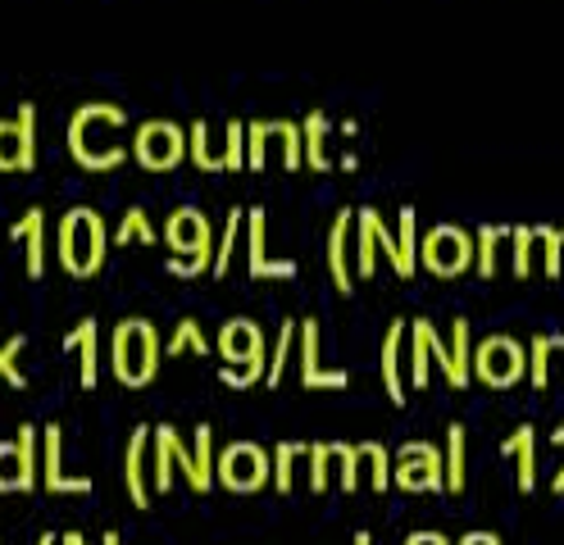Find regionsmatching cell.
<instances>
[{"mask_svg":"<svg viewBox=\"0 0 564 545\" xmlns=\"http://www.w3.org/2000/svg\"><path fill=\"white\" fill-rule=\"evenodd\" d=\"M68 155L78 160V168L87 173H110L128 160V109L115 100H87L74 109L68 119Z\"/></svg>","mask_w":564,"mask_h":545,"instance_id":"obj_1","label":"cell"},{"mask_svg":"<svg viewBox=\"0 0 564 545\" xmlns=\"http://www.w3.org/2000/svg\"><path fill=\"white\" fill-rule=\"evenodd\" d=\"M164 246L173 250L164 269L173 277H200L215 273V254H219V237L209 228V214L200 205H178L164 218Z\"/></svg>","mask_w":564,"mask_h":545,"instance_id":"obj_2","label":"cell"},{"mask_svg":"<svg viewBox=\"0 0 564 545\" xmlns=\"http://www.w3.org/2000/svg\"><path fill=\"white\" fill-rule=\"evenodd\" d=\"M105 250H110V228H105L100 209L91 205H74L59 214V228H55V254H59V269L74 273V277H91L105 264Z\"/></svg>","mask_w":564,"mask_h":545,"instance_id":"obj_3","label":"cell"},{"mask_svg":"<svg viewBox=\"0 0 564 545\" xmlns=\"http://www.w3.org/2000/svg\"><path fill=\"white\" fill-rule=\"evenodd\" d=\"M110 369L123 386H147L160 373V333L151 318L128 314L110 333Z\"/></svg>","mask_w":564,"mask_h":545,"instance_id":"obj_4","label":"cell"},{"mask_svg":"<svg viewBox=\"0 0 564 545\" xmlns=\"http://www.w3.org/2000/svg\"><path fill=\"white\" fill-rule=\"evenodd\" d=\"M474 260H478V241L460 224H437L419 241V264L433 277H460L474 269Z\"/></svg>","mask_w":564,"mask_h":545,"instance_id":"obj_5","label":"cell"},{"mask_svg":"<svg viewBox=\"0 0 564 545\" xmlns=\"http://www.w3.org/2000/svg\"><path fill=\"white\" fill-rule=\"evenodd\" d=\"M474 378L491 391H510L514 382L528 378V346L519 337L491 333L474 346Z\"/></svg>","mask_w":564,"mask_h":545,"instance_id":"obj_6","label":"cell"},{"mask_svg":"<svg viewBox=\"0 0 564 545\" xmlns=\"http://www.w3.org/2000/svg\"><path fill=\"white\" fill-rule=\"evenodd\" d=\"M132 160L151 173H169L187 160V128L173 119H147L132 132Z\"/></svg>","mask_w":564,"mask_h":545,"instance_id":"obj_7","label":"cell"},{"mask_svg":"<svg viewBox=\"0 0 564 545\" xmlns=\"http://www.w3.org/2000/svg\"><path fill=\"white\" fill-rule=\"evenodd\" d=\"M215 482L228 487V491H237V495L260 491V487L273 482V459H269V450L256 446V442H232V446H224L219 459H215Z\"/></svg>","mask_w":564,"mask_h":545,"instance_id":"obj_8","label":"cell"},{"mask_svg":"<svg viewBox=\"0 0 564 545\" xmlns=\"http://www.w3.org/2000/svg\"><path fill=\"white\" fill-rule=\"evenodd\" d=\"M42 482V427L23 423L19 442H0V491H32Z\"/></svg>","mask_w":564,"mask_h":545,"instance_id":"obj_9","label":"cell"},{"mask_svg":"<svg viewBox=\"0 0 564 545\" xmlns=\"http://www.w3.org/2000/svg\"><path fill=\"white\" fill-rule=\"evenodd\" d=\"M392 487H401V491H446V455L433 442H405L397 450Z\"/></svg>","mask_w":564,"mask_h":545,"instance_id":"obj_10","label":"cell"},{"mask_svg":"<svg viewBox=\"0 0 564 545\" xmlns=\"http://www.w3.org/2000/svg\"><path fill=\"white\" fill-rule=\"evenodd\" d=\"M433 363L442 369V378L455 386V391H465L474 382V327L465 314H455L451 327H446V337L433 333Z\"/></svg>","mask_w":564,"mask_h":545,"instance_id":"obj_11","label":"cell"},{"mask_svg":"<svg viewBox=\"0 0 564 545\" xmlns=\"http://www.w3.org/2000/svg\"><path fill=\"white\" fill-rule=\"evenodd\" d=\"M410 318H392L387 323V333H382V386H387V400L392 405H405V395H410Z\"/></svg>","mask_w":564,"mask_h":545,"instance_id":"obj_12","label":"cell"},{"mask_svg":"<svg viewBox=\"0 0 564 545\" xmlns=\"http://www.w3.org/2000/svg\"><path fill=\"white\" fill-rule=\"evenodd\" d=\"M328 273L341 296L356 291V209H337L328 228Z\"/></svg>","mask_w":564,"mask_h":545,"instance_id":"obj_13","label":"cell"},{"mask_svg":"<svg viewBox=\"0 0 564 545\" xmlns=\"http://www.w3.org/2000/svg\"><path fill=\"white\" fill-rule=\"evenodd\" d=\"M151 427L155 423H137L128 432V450H123V482H128V495L137 509H147L151 491H155V482H151Z\"/></svg>","mask_w":564,"mask_h":545,"instance_id":"obj_14","label":"cell"},{"mask_svg":"<svg viewBox=\"0 0 564 545\" xmlns=\"http://www.w3.org/2000/svg\"><path fill=\"white\" fill-rule=\"evenodd\" d=\"M215 350L228 359V363H260V359H269V350H264V327L256 323V318H246V314H237V318H228L224 327H219V337H215Z\"/></svg>","mask_w":564,"mask_h":545,"instance_id":"obj_15","label":"cell"},{"mask_svg":"<svg viewBox=\"0 0 564 545\" xmlns=\"http://www.w3.org/2000/svg\"><path fill=\"white\" fill-rule=\"evenodd\" d=\"M42 487L55 495H87L91 478H68L64 472V427L42 423Z\"/></svg>","mask_w":564,"mask_h":545,"instance_id":"obj_16","label":"cell"},{"mask_svg":"<svg viewBox=\"0 0 564 545\" xmlns=\"http://www.w3.org/2000/svg\"><path fill=\"white\" fill-rule=\"evenodd\" d=\"M10 241H23V264L32 277H42L46 273V209L42 205H32L23 209V218H14L10 224Z\"/></svg>","mask_w":564,"mask_h":545,"instance_id":"obj_17","label":"cell"},{"mask_svg":"<svg viewBox=\"0 0 564 545\" xmlns=\"http://www.w3.org/2000/svg\"><path fill=\"white\" fill-rule=\"evenodd\" d=\"M501 455L514 459V482L519 491H533L538 487V427L533 423H519L506 442H501Z\"/></svg>","mask_w":564,"mask_h":545,"instance_id":"obj_18","label":"cell"},{"mask_svg":"<svg viewBox=\"0 0 564 545\" xmlns=\"http://www.w3.org/2000/svg\"><path fill=\"white\" fill-rule=\"evenodd\" d=\"M433 333H437V323L433 318H410V386L423 391L433 382Z\"/></svg>","mask_w":564,"mask_h":545,"instance_id":"obj_19","label":"cell"},{"mask_svg":"<svg viewBox=\"0 0 564 545\" xmlns=\"http://www.w3.org/2000/svg\"><path fill=\"white\" fill-rule=\"evenodd\" d=\"M64 350H78V359H83V373H78V382L91 391L96 386V378H100V323L87 314V318H78V327L68 333L64 341H59Z\"/></svg>","mask_w":564,"mask_h":545,"instance_id":"obj_20","label":"cell"},{"mask_svg":"<svg viewBox=\"0 0 564 545\" xmlns=\"http://www.w3.org/2000/svg\"><path fill=\"white\" fill-rule=\"evenodd\" d=\"M173 446H178V427H173V423H155L151 427V482H155V491H169L173 487V472H178Z\"/></svg>","mask_w":564,"mask_h":545,"instance_id":"obj_21","label":"cell"},{"mask_svg":"<svg viewBox=\"0 0 564 545\" xmlns=\"http://www.w3.org/2000/svg\"><path fill=\"white\" fill-rule=\"evenodd\" d=\"M378 228H382V214L373 205L356 209V277H373L378 269Z\"/></svg>","mask_w":564,"mask_h":545,"instance_id":"obj_22","label":"cell"},{"mask_svg":"<svg viewBox=\"0 0 564 545\" xmlns=\"http://www.w3.org/2000/svg\"><path fill=\"white\" fill-rule=\"evenodd\" d=\"M514 237L510 224H478L474 228V241H478V260H474V273L478 277H497L501 269V246Z\"/></svg>","mask_w":564,"mask_h":545,"instance_id":"obj_23","label":"cell"},{"mask_svg":"<svg viewBox=\"0 0 564 545\" xmlns=\"http://www.w3.org/2000/svg\"><path fill=\"white\" fill-rule=\"evenodd\" d=\"M301 128H305V164H310L314 173H328V168H333V155H328V132H333V123H328V115H324V109H310Z\"/></svg>","mask_w":564,"mask_h":545,"instance_id":"obj_24","label":"cell"},{"mask_svg":"<svg viewBox=\"0 0 564 545\" xmlns=\"http://www.w3.org/2000/svg\"><path fill=\"white\" fill-rule=\"evenodd\" d=\"M296 369H301V382L314 391V382H319V373H324V355H319V318H301Z\"/></svg>","mask_w":564,"mask_h":545,"instance_id":"obj_25","label":"cell"},{"mask_svg":"<svg viewBox=\"0 0 564 545\" xmlns=\"http://www.w3.org/2000/svg\"><path fill=\"white\" fill-rule=\"evenodd\" d=\"M356 450H360V478H365L373 491H387V487H392L397 455L387 450L382 442H356Z\"/></svg>","mask_w":564,"mask_h":545,"instance_id":"obj_26","label":"cell"},{"mask_svg":"<svg viewBox=\"0 0 564 545\" xmlns=\"http://www.w3.org/2000/svg\"><path fill=\"white\" fill-rule=\"evenodd\" d=\"M465 450H469L465 423H451V427H446V446H442V455H446V491H451V495L465 491V468H469Z\"/></svg>","mask_w":564,"mask_h":545,"instance_id":"obj_27","label":"cell"},{"mask_svg":"<svg viewBox=\"0 0 564 545\" xmlns=\"http://www.w3.org/2000/svg\"><path fill=\"white\" fill-rule=\"evenodd\" d=\"M187 160L205 173H228L224 168V145L209 141V123L205 119H192L187 123Z\"/></svg>","mask_w":564,"mask_h":545,"instance_id":"obj_28","label":"cell"},{"mask_svg":"<svg viewBox=\"0 0 564 545\" xmlns=\"http://www.w3.org/2000/svg\"><path fill=\"white\" fill-rule=\"evenodd\" d=\"M246 254H251V277H264V269H269V214L260 205L246 209Z\"/></svg>","mask_w":564,"mask_h":545,"instance_id":"obj_29","label":"cell"},{"mask_svg":"<svg viewBox=\"0 0 564 545\" xmlns=\"http://www.w3.org/2000/svg\"><path fill=\"white\" fill-rule=\"evenodd\" d=\"M419 214H414V205H401V214H397V246H401V264H397V273L401 277H414V269H419Z\"/></svg>","mask_w":564,"mask_h":545,"instance_id":"obj_30","label":"cell"},{"mask_svg":"<svg viewBox=\"0 0 564 545\" xmlns=\"http://www.w3.org/2000/svg\"><path fill=\"white\" fill-rule=\"evenodd\" d=\"M564 350V337H551V333H538L533 341H528V382H533L538 391L551 386V355Z\"/></svg>","mask_w":564,"mask_h":545,"instance_id":"obj_31","label":"cell"},{"mask_svg":"<svg viewBox=\"0 0 564 545\" xmlns=\"http://www.w3.org/2000/svg\"><path fill=\"white\" fill-rule=\"evenodd\" d=\"M264 123H269V141H278V151H282V164L301 168L305 164V128L292 119H264Z\"/></svg>","mask_w":564,"mask_h":545,"instance_id":"obj_32","label":"cell"},{"mask_svg":"<svg viewBox=\"0 0 564 545\" xmlns=\"http://www.w3.org/2000/svg\"><path fill=\"white\" fill-rule=\"evenodd\" d=\"M110 241H115V246H128V241L155 246V241H160V232H155V224H151V214H147V209H141V205H128V209H123V218L115 224V232H110Z\"/></svg>","mask_w":564,"mask_h":545,"instance_id":"obj_33","label":"cell"},{"mask_svg":"<svg viewBox=\"0 0 564 545\" xmlns=\"http://www.w3.org/2000/svg\"><path fill=\"white\" fill-rule=\"evenodd\" d=\"M192 459H196V491H209L215 487V427L209 423H196L192 432Z\"/></svg>","mask_w":564,"mask_h":545,"instance_id":"obj_34","label":"cell"},{"mask_svg":"<svg viewBox=\"0 0 564 545\" xmlns=\"http://www.w3.org/2000/svg\"><path fill=\"white\" fill-rule=\"evenodd\" d=\"M533 264H538V224H514V237H510V273L523 282V277H533Z\"/></svg>","mask_w":564,"mask_h":545,"instance_id":"obj_35","label":"cell"},{"mask_svg":"<svg viewBox=\"0 0 564 545\" xmlns=\"http://www.w3.org/2000/svg\"><path fill=\"white\" fill-rule=\"evenodd\" d=\"M301 337V318H282L278 323V337H273V355H269V378L264 386H278L282 373H288V363H292V346Z\"/></svg>","mask_w":564,"mask_h":545,"instance_id":"obj_36","label":"cell"},{"mask_svg":"<svg viewBox=\"0 0 564 545\" xmlns=\"http://www.w3.org/2000/svg\"><path fill=\"white\" fill-rule=\"evenodd\" d=\"M164 355L169 359L173 355H209V337L200 333L196 318H178L173 323V333H169V341H164Z\"/></svg>","mask_w":564,"mask_h":545,"instance_id":"obj_37","label":"cell"},{"mask_svg":"<svg viewBox=\"0 0 564 545\" xmlns=\"http://www.w3.org/2000/svg\"><path fill=\"white\" fill-rule=\"evenodd\" d=\"M32 160L23 151V137H19V119H0V173H28Z\"/></svg>","mask_w":564,"mask_h":545,"instance_id":"obj_38","label":"cell"},{"mask_svg":"<svg viewBox=\"0 0 564 545\" xmlns=\"http://www.w3.org/2000/svg\"><path fill=\"white\" fill-rule=\"evenodd\" d=\"M337 450L333 442H314L310 446V491H328V482L337 478Z\"/></svg>","mask_w":564,"mask_h":545,"instance_id":"obj_39","label":"cell"},{"mask_svg":"<svg viewBox=\"0 0 564 545\" xmlns=\"http://www.w3.org/2000/svg\"><path fill=\"white\" fill-rule=\"evenodd\" d=\"M241 228H246V209H241V205H232V209H228V218H224V232H219V254H215V273H228L232 254H237V237H241Z\"/></svg>","mask_w":564,"mask_h":545,"instance_id":"obj_40","label":"cell"},{"mask_svg":"<svg viewBox=\"0 0 564 545\" xmlns=\"http://www.w3.org/2000/svg\"><path fill=\"white\" fill-rule=\"evenodd\" d=\"M301 455H310V446H301V442H278L273 446V491H282V495L292 491V464Z\"/></svg>","mask_w":564,"mask_h":545,"instance_id":"obj_41","label":"cell"},{"mask_svg":"<svg viewBox=\"0 0 564 545\" xmlns=\"http://www.w3.org/2000/svg\"><path fill=\"white\" fill-rule=\"evenodd\" d=\"M538 260H542V273L546 277H560L564 273V241H560V228L551 224H538Z\"/></svg>","mask_w":564,"mask_h":545,"instance_id":"obj_42","label":"cell"},{"mask_svg":"<svg viewBox=\"0 0 564 545\" xmlns=\"http://www.w3.org/2000/svg\"><path fill=\"white\" fill-rule=\"evenodd\" d=\"M333 450H337V487L350 495L365 478H360V450L356 446H346V442H333Z\"/></svg>","mask_w":564,"mask_h":545,"instance_id":"obj_43","label":"cell"},{"mask_svg":"<svg viewBox=\"0 0 564 545\" xmlns=\"http://www.w3.org/2000/svg\"><path fill=\"white\" fill-rule=\"evenodd\" d=\"M224 168L228 173L246 168V123L241 119H228V128H224Z\"/></svg>","mask_w":564,"mask_h":545,"instance_id":"obj_44","label":"cell"},{"mask_svg":"<svg viewBox=\"0 0 564 545\" xmlns=\"http://www.w3.org/2000/svg\"><path fill=\"white\" fill-rule=\"evenodd\" d=\"M23 346H28V337L19 333V337H10V341H0V378H6L10 386H28V378H23V369H19V355H23Z\"/></svg>","mask_w":564,"mask_h":545,"instance_id":"obj_45","label":"cell"},{"mask_svg":"<svg viewBox=\"0 0 564 545\" xmlns=\"http://www.w3.org/2000/svg\"><path fill=\"white\" fill-rule=\"evenodd\" d=\"M269 160V123H246V168H264Z\"/></svg>","mask_w":564,"mask_h":545,"instance_id":"obj_46","label":"cell"},{"mask_svg":"<svg viewBox=\"0 0 564 545\" xmlns=\"http://www.w3.org/2000/svg\"><path fill=\"white\" fill-rule=\"evenodd\" d=\"M14 119H19V137H23V151H28V160L37 164V105L23 100Z\"/></svg>","mask_w":564,"mask_h":545,"instance_id":"obj_47","label":"cell"},{"mask_svg":"<svg viewBox=\"0 0 564 545\" xmlns=\"http://www.w3.org/2000/svg\"><path fill=\"white\" fill-rule=\"evenodd\" d=\"M219 378L228 382V386H256V382H264L269 378V359H260V363H241V369H219Z\"/></svg>","mask_w":564,"mask_h":545,"instance_id":"obj_48","label":"cell"},{"mask_svg":"<svg viewBox=\"0 0 564 545\" xmlns=\"http://www.w3.org/2000/svg\"><path fill=\"white\" fill-rule=\"evenodd\" d=\"M378 250L387 254V260H392V269L401 264V246H397V228H387V224L378 228Z\"/></svg>","mask_w":564,"mask_h":545,"instance_id":"obj_49","label":"cell"},{"mask_svg":"<svg viewBox=\"0 0 564 545\" xmlns=\"http://www.w3.org/2000/svg\"><path fill=\"white\" fill-rule=\"evenodd\" d=\"M173 459H178V472H187V482L196 487V459H192V446H183V436H178V446H173Z\"/></svg>","mask_w":564,"mask_h":545,"instance_id":"obj_50","label":"cell"},{"mask_svg":"<svg viewBox=\"0 0 564 545\" xmlns=\"http://www.w3.org/2000/svg\"><path fill=\"white\" fill-rule=\"evenodd\" d=\"M405 545H455L451 536H442V532H433V527H423V532H410L405 536Z\"/></svg>","mask_w":564,"mask_h":545,"instance_id":"obj_51","label":"cell"},{"mask_svg":"<svg viewBox=\"0 0 564 545\" xmlns=\"http://www.w3.org/2000/svg\"><path fill=\"white\" fill-rule=\"evenodd\" d=\"M551 446H564V423L551 432ZM551 491H555V495H564V464H560V472L551 478Z\"/></svg>","mask_w":564,"mask_h":545,"instance_id":"obj_52","label":"cell"},{"mask_svg":"<svg viewBox=\"0 0 564 545\" xmlns=\"http://www.w3.org/2000/svg\"><path fill=\"white\" fill-rule=\"evenodd\" d=\"M264 277H296V260H269Z\"/></svg>","mask_w":564,"mask_h":545,"instance_id":"obj_53","label":"cell"},{"mask_svg":"<svg viewBox=\"0 0 564 545\" xmlns=\"http://www.w3.org/2000/svg\"><path fill=\"white\" fill-rule=\"evenodd\" d=\"M455 545H501V536L497 532H465Z\"/></svg>","mask_w":564,"mask_h":545,"instance_id":"obj_54","label":"cell"},{"mask_svg":"<svg viewBox=\"0 0 564 545\" xmlns=\"http://www.w3.org/2000/svg\"><path fill=\"white\" fill-rule=\"evenodd\" d=\"M337 164H341V168H346V173H356V168H360V160H356V155H350V151H346V155H341V160H337Z\"/></svg>","mask_w":564,"mask_h":545,"instance_id":"obj_55","label":"cell"},{"mask_svg":"<svg viewBox=\"0 0 564 545\" xmlns=\"http://www.w3.org/2000/svg\"><path fill=\"white\" fill-rule=\"evenodd\" d=\"M59 545H87V541H83V532H64Z\"/></svg>","mask_w":564,"mask_h":545,"instance_id":"obj_56","label":"cell"},{"mask_svg":"<svg viewBox=\"0 0 564 545\" xmlns=\"http://www.w3.org/2000/svg\"><path fill=\"white\" fill-rule=\"evenodd\" d=\"M100 545H123V541H119V532H105V536H100Z\"/></svg>","mask_w":564,"mask_h":545,"instance_id":"obj_57","label":"cell"},{"mask_svg":"<svg viewBox=\"0 0 564 545\" xmlns=\"http://www.w3.org/2000/svg\"><path fill=\"white\" fill-rule=\"evenodd\" d=\"M350 545H373V536L369 532H356V541H350Z\"/></svg>","mask_w":564,"mask_h":545,"instance_id":"obj_58","label":"cell"},{"mask_svg":"<svg viewBox=\"0 0 564 545\" xmlns=\"http://www.w3.org/2000/svg\"><path fill=\"white\" fill-rule=\"evenodd\" d=\"M37 545H59V541H55V532H42V536H37Z\"/></svg>","mask_w":564,"mask_h":545,"instance_id":"obj_59","label":"cell"},{"mask_svg":"<svg viewBox=\"0 0 564 545\" xmlns=\"http://www.w3.org/2000/svg\"><path fill=\"white\" fill-rule=\"evenodd\" d=\"M560 241H564V228H560Z\"/></svg>","mask_w":564,"mask_h":545,"instance_id":"obj_60","label":"cell"}]
</instances>
